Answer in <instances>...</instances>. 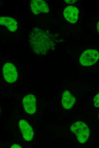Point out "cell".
I'll return each mask as SVG.
<instances>
[{"instance_id": "cell-1", "label": "cell", "mask_w": 99, "mask_h": 148, "mask_svg": "<svg viewBox=\"0 0 99 148\" xmlns=\"http://www.w3.org/2000/svg\"><path fill=\"white\" fill-rule=\"evenodd\" d=\"M29 42L33 51L36 54L44 55L54 46L50 35L38 28H35L29 35Z\"/></svg>"}, {"instance_id": "cell-2", "label": "cell", "mask_w": 99, "mask_h": 148, "mask_svg": "<svg viewBox=\"0 0 99 148\" xmlns=\"http://www.w3.org/2000/svg\"><path fill=\"white\" fill-rule=\"evenodd\" d=\"M70 130L76 135L78 141L81 143H85L90 135V130L86 124L81 121L74 122L71 126Z\"/></svg>"}, {"instance_id": "cell-3", "label": "cell", "mask_w": 99, "mask_h": 148, "mask_svg": "<svg viewBox=\"0 0 99 148\" xmlns=\"http://www.w3.org/2000/svg\"><path fill=\"white\" fill-rule=\"evenodd\" d=\"M99 58V53L94 49H88L84 51L81 55L79 61L82 65L88 66L94 64Z\"/></svg>"}, {"instance_id": "cell-4", "label": "cell", "mask_w": 99, "mask_h": 148, "mask_svg": "<svg viewBox=\"0 0 99 148\" xmlns=\"http://www.w3.org/2000/svg\"><path fill=\"white\" fill-rule=\"evenodd\" d=\"M3 73L5 80L9 83L15 82L18 78L16 69L14 64L11 63H7L4 65Z\"/></svg>"}, {"instance_id": "cell-5", "label": "cell", "mask_w": 99, "mask_h": 148, "mask_svg": "<svg viewBox=\"0 0 99 148\" xmlns=\"http://www.w3.org/2000/svg\"><path fill=\"white\" fill-rule=\"evenodd\" d=\"M22 103L25 111L28 114H33L36 110V100L35 96L31 94L25 96Z\"/></svg>"}, {"instance_id": "cell-6", "label": "cell", "mask_w": 99, "mask_h": 148, "mask_svg": "<svg viewBox=\"0 0 99 148\" xmlns=\"http://www.w3.org/2000/svg\"><path fill=\"white\" fill-rule=\"evenodd\" d=\"M31 10L35 15L41 13H48L49 8L47 3L42 0H32L30 2Z\"/></svg>"}, {"instance_id": "cell-7", "label": "cell", "mask_w": 99, "mask_h": 148, "mask_svg": "<svg viewBox=\"0 0 99 148\" xmlns=\"http://www.w3.org/2000/svg\"><path fill=\"white\" fill-rule=\"evenodd\" d=\"M19 126L23 138L27 141L33 139L34 132L32 128L25 120L22 119L19 122Z\"/></svg>"}, {"instance_id": "cell-8", "label": "cell", "mask_w": 99, "mask_h": 148, "mask_svg": "<svg viewBox=\"0 0 99 148\" xmlns=\"http://www.w3.org/2000/svg\"><path fill=\"white\" fill-rule=\"evenodd\" d=\"M79 13V10L76 7L69 6L64 9L63 14L64 18L68 22L74 23L78 19Z\"/></svg>"}, {"instance_id": "cell-9", "label": "cell", "mask_w": 99, "mask_h": 148, "mask_svg": "<svg viewBox=\"0 0 99 148\" xmlns=\"http://www.w3.org/2000/svg\"><path fill=\"white\" fill-rule=\"evenodd\" d=\"M75 101V98L69 91L66 90L63 92L61 103L64 109L66 110L71 109L74 105Z\"/></svg>"}, {"instance_id": "cell-10", "label": "cell", "mask_w": 99, "mask_h": 148, "mask_svg": "<svg viewBox=\"0 0 99 148\" xmlns=\"http://www.w3.org/2000/svg\"><path fill=\"white\" fill-rule=\"evenodd\" d=\"M0 23L1 25L6 27L11 32L16 31L18 28L17 22L12 17H1Z\"/></svg>"}, {"instance_id": "cell-11", "label": "cell", "mask_w": 99, "mask_h": 148, "mask_svg": "<svg viewBox=\"0 0 99 148\" xmlns=\"http://www.w3.org/2000/svg\"><path fill=\"white\" fill-rule=\"evenodd\" d=\"M93 102L94 106L96 108L99 107V92L95 96Z\"/></svg>"}, {"instance_id": "cell-12", "label": "cell", "mask_w": 99, "mask_h": 148, "mask_svg": "<svg viewBox=\"0 0 99 148\" xmlns=\"http://www.w3.org/2000/svg\"><path fill=\"white\" fill-rule=\"evenodd\" d=\"M65 1L69 4H71L75 3L77 0H65Z\"/></svg>"}, {"instance_id": "cell-13", "label": "cell", "mask_w": 99, "mask_h": 148, "mask_svg": "<svg viewBox=\"0 0 99 148\" xmlns=\"http://www.w3.org/2000/svg\"><path fill=\"white\" fill-rule=\"evenodd\" d=\"M11 148H21V147L18 145L16 144H13L11 147Z\"/></svg>"}, {"instance_id": "cell-14", "label": "cell", "mask_w": 99, "mask_h": 148, "mask_svg": "<svg viewBox=\"0 0 99 148\" xmlns=\"http://www.w3.org/2000/svg\"><path fill=\"white\" fill-rule=\"evenodd\" d=\"M96 28H97V29L98 32L99 33V21L97 23Z\"/></svg>"}, {"instance_id": "cell-15", "label": "cell", "mask_w": 99, "mask_h": 148, "mask_svg": "<svg viewBox=\"0 0 99 148\" xmlns=\"http://www.w3.org/2000/svg\"><path fill=\"white\" fill-rule=\"evenodd\" d=\"M98 118H99V114H98Z\"/></svg>"}]
</instances>
